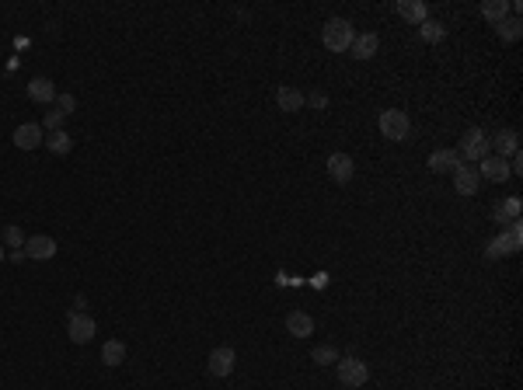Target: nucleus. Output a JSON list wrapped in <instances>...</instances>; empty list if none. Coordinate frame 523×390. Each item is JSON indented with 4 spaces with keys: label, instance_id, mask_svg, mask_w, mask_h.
I'll return each instance as SVG.
<instances>
[{
    "label": "nucleus",
    "instance_id": "f257e3e1",
    "mask_svg": "<svg viewBox=\"0 0 523 390\" xmlns=\"http://www.w3.org/2000/svg\"><path fill=\"white\" fill-rule=\"evenodd\" d=\"M352 39H356V28H352L345 18H332V21H325V28H321V42H325V49H332V52H349Z\"/></svg>",
    "mask_w": 523,
    "mask_h": 390
},
{
    "label": "nucleus",
    "instance_id": "f03ea898",
    "mask_svg": "<svg viewBox=\"0 0 523 390\" xmlns=\"http://www.w3.org/2000/svg\"><path fill=\"white\" fill-rule=\"evenodd\" d=\"M377 126H381L384 140H391V143H405V140H408V133H412V122H408V116H405L401 108H387V111H381Z\"/></svg>",
    "mask_w": 523,
    "mask_h": 390
},
{
    "label": "nucleus",
    "instance_id": "7ed1b4c3",
    "mask_svg": "<svg viewBox=\"0 0 523 390\" xmlns=\"http://www.w3.org/2000/svg\"><path fill=\"white\" fill-rule=\"evenodd\" d=\"M457 153H460V160H471V164H482L485 157H492V147H489V136L482 133V129H467L464 136H460V147H457Z\"/></svg>",
    "mask_w": 523,
    "mask_h": 390
},
{
    "label": "nucleus",
    "instance_id": "20e7f679",
    "mask_svg": "<svg viewBox=\"0 0 523 390\" xmlns=\"http://www.w3.org/2000/svg\"><path fill=\"white\" fill-rule=\"evenodd\" d=\"M335 373H339V383L342 387H363L366 380H370V366H366L363 359L356 356H345L335 362Z\"/></svg>",
    "mask_w": 523,
    "mask_h": 390
},
{
    "label": "nucleus",
    "instance_id": "39448f33",
    "mask_svg": "<svg viewBox=\"0 0 523 390\" xmlns=\"http://www.w3.org/2000/svg\"><path fill=\"white\" fill-rule=\"evenodd\" d=\"M94 331H98L94 317H87L84 310H74V314H70V321H67V334H70V342H74V345H87V342L94 338Z\"/></svg>",
    "mask_w": 523,
    "mask_h": 390
},
{
    "label": "nucleus",
    "instance_id": "423d86ee",
    "mask_svg": "<svg viewBox=\"0 0 523 390\" xmlns=\"http://www.w3.org/2000/svg\"><path fill=\"white\" fill-rule=\"evenodd\" d=\"M234 366H237V352L231 349V345H217L213 352H209V359H206V369L213 373V376H231L234 373Z\"/></svg>",
    "mask_w": 523,
    "mask_h": 390
},
{
    "label": "nucleus",
    "instance_id": "0eeeda50",
    "mask_svg": "<svg viewBox=\"0 0 523 390\" xmlns=\"http://www.w3.org/2000/svg\"><path fill=\"white\" fill-rule=\"evenodd\" d=\"M520 219H513V227H509V234H499L492 244H489V258H506V254H516L520 251Z\"/></svg>",
    "mask_w": 523,
    "mask_h": 390
},
{
    "label": "nucleus",
    "instance_id": "6e6552de",
    "mask_svg": "<svg viewBox=\"0 0 523 390\" xmlns=\"http://www.w3.org/2000/svg\"><path fill=\"white\" fill-rule=\"evenodd\" d=\"M453 188H457V195H478V188H482V175H478V167L460 164L457 171H453Z\"/></svg>",
    "mask_w": 523,
    "mask_h": 390
},
{
    "label": "nucleus",
    "instance_id": "1a4fd4ad",
    "mask_svg": "<svg viewBox=\"0 0 523 390\" xmlns=\"http://www.w3.org/2000/svg\"><path fill=\"white\" fill-rule=\"evenodd\" d=\"M352 175H356L352 157L342 153V150H335V153L328 157V178H332L335 185H345V182H352Z\"/></svg>",
    "mask_w": 523,
    "mask_h": 390
},
{
    "label": "nucleus",
    "instance_id": "9d476101",
    "mask_svg": "<svg viewBox=\"0 0 523 390\" xmlns=\"http://www.w3.org/2000/svg\"><path fill=\"white\" fill-rule=\"evenodd\" d=\"M25 254L35 258V261H49V258H56V237H49V234H35L25 241Z\"/></svg>",
    "mask_w": 523,
    "mask_h": 390
},
{
    "label": "nucleus",
    "instance_id": "9b49d317",
    "mask_svg": "<svg viewBox=\"0 0 523 390\" xmlns=\"http://www.w3.org/2000/svg\"><path fill=\"white\" fill-rule=\"evenodd\" d=\"M478 175H482V182H495V185H502L506 178H509V160H502V157H485L482 164H478Z\"/></svg>",
    "mask_w": 523,
    "mask_h": 390
},
{
    "label": "nucleus",
    "instance_id": "f8f14e48",
    "mask_svg": "<svg viewBox=\"0 0 523 390\" xmlns=\"http://www.w3.org/2000/svg\"><path fill=\"white\" fill-rule=\"evenodd\" d=\"M14 147L18 150H35V147H42V140H45V133H42V126L39 122H25V126H18L14 129Z\"/></svg>",
    "mask_w": 523,
    "mask_h": 390
},
{
    "label": "nucleus",
    "instance_id": "ddd939ff",
    "mask_svg": "<svg viewBox=\"0 0 523 390\" xmlns=\"http://www.w3.org/2000/svg\"><path fill=\"white\" fill-rule=\"evenodd\" d=\"M460 164H464V160H460L457 150H447V147H443V150H433V153H429V171H436V175H447V171L453 175Z\"/></svg>",
    "mask_w": 523,
    "mask_h": 390
},
{
    "label": "nucleus",
    "instance_id": "4468645a",
    "mask_svg": "<svg viewBox=\"0 0 523 390\" xmlns=\"http://www.w3.org/2000/svg\"><path fill=\"white\" fill-rule=\"evenodd\" d=\"M489 147L495 150V157H502V160H509L516 150H520V136H516V129H499L492 140H489Z\"/></svg>",
    "mask_w": 523,
    "mask_h": 390
},
{
    "label": "nucleus",
    "instance_id": "2eb2a0df",
    "mask_svg": "<svg viewBox=\"0 0 523 390\" xmlns=\"http://www.w3.org/2000/svg\"><path fill=\"white\" fill-rule=\"evenodd\" d=\"M377 49H381V39H377L374 32H363V35H356V39H352V45H349V52L356 56V60H374V56H377Z\"/></svg>",
    "mask_w": 523,
    "mask_h": 390
},
{
    "label": "nucleus",
    "instance_id": "dca6fc26",
    "mask_svg": "<svg viewBox=\"0 0 523 390\" xmlns=\"http://www.w3.org/2000/svg\"><path fill=\"white\" fill-rule=\"evenodd\" d=\"M28 98H32L35 105L56 101V84H52L49 77H32V80H28Z\"/></svg>",
    "mask_w": 523,
    "mask_h": 390
},
{
    "label": "nucleus",
    "instance_id": "f3484780",
    "mask_svg": "<svg viewBox=\"0 0 523 390\" xmlns=\"http://www.w3.org/2000/svg\"><path fill=\"white\" fill-rule=\"evenodd\" d=\"M286 331L293 338H307V334H314V317L307 310H290L286 314Z\"/></svg>",
    "mask_w": 523,
    "mask_h": 390
},
{
    "label": "nucleus",
    "instance_id": "a211bd4d",
    "mask_svg": "<svg viewBox=\"0 0 523 390\" xmlns=\"http://www.w3.org/2000/svg\"><path fill=\"white\" fill-rule=\"evenodd\" d=\"M276 105H279V111H290V116H293V111L303 108V91L283 84V87H276Z\"/></svg>",
    "mask_w": 523,
    "mask_h": 390
},
{
    "label": "nucleus",
    "instance_id": "6ab92c4d",
    "mask_svg": "<svg viewBox=\"0 0 523 390\" xmlns=\"http://www.w3.org/2000/svg\"><path fill=\"white\" fill-rule=\"evenodd\" d=\"M398 14L412 25H423L429 18V8L423 4V0H398Z\"/></svg>",
    "mask_w": 523,
    "mask_h": 390
},
{
    "label": "nucleus",
    "instance_id": "aec40b11",
    "mask_svg": "<svg viewBox=\"0 0 523 390\" xmlns=\"http://www.w3.org/2000/svg\"><path fill=\"white\" fill-rule=\"evenodd\" d=\"M482 18L489 25H502L509 18V0H485V4H482Z\"/></svg>",
    "mask_w": 523,
    "mask_h": 390
},
{
    "label": "nucleus",
    "instance_id": "412c9836",
    "mask_svg": "<svg viewBox=\"0 0 523 390\" xmlns=\"http://www.w3.org/2000/svg\"><path fill=\"white\" fill-rule=\"evenodd\" d=\"M42 143L49 147V153H56V157H67V153L74 150V140H70V133H63V129L45 133V140H42Z\"/></svg>",
    "mask_w": 523,
    "mask_h": 390
},
{
    "label": "nucleus",
    "instance_id": "4be33fe9",
    "mask_svg": "<svg viewBox=\"0 0 523 390\" xmlns=\"http://www.w3.org/2000/svg\"><path fill=\"white\" fill-rule=\"evenodd\" d=\"M101 359H105V366H122L126 362V342H119V338L105 342L101 345Z\"/></svg>",
    "mask_w": 523,
    "mask_h": 390
},
{
    "label": "nucleus",
    "instance_id": "5701e85b",
    "mask_svg": "<svg viewBox=\"0 0 523 390\" xmlns=\"http://www.w3.org/2000/svg\"><path fill=\"white\" fill-rule=\"evenodd\" d=\"M495 35H499L502 42H520V35H523V21L509 14L502 25H495Z\"/></svg>",
    "mask_w": 523,
    "mask_h": 390
},
{
    "label": "nucleus",
    "instance_id": "b1692460",
    "mask_svg": "<svg viewBox=\"0 0 523 390\" xmlns=\"http://www.w3.org/2000/svg\"><path fill=\"white\" fill-rule=\"evenodd\" d=\"M418 35H423V42H443V39H447V25L426 18L423 25H418Z\"/></svg>",
    "mask_w": 523,
    "mask_h": 390
},
{
    "label": "nucleus",
    "instance_id": "393cba45",
    "mask_svg": "<svg viewBox=\"0 0 523 390\" xmlns=\"http://www.w3.org/2000/svg\"><path fill=\"white\" fill-rule=\"evenodd\" d=\"M0 237H4V244H8L11 251H21V248H25V241H28V237H25V230L18 227V223H8Z\"/></svg>",
    "mask_w": 523,
    "mask_h": 390
},
{
    "label": "nucleus",
    "instance_id": "a878e982",
    "mask_svg": "<svg viewBox=\"0 0 523 390\" xmlns=\"http://www.w3.org/2000/svg\"><path fill=\"white\" fill-rule=\"evenodd\" d=\"M310 362H318V366H335V362H339V352H335V345H314V352H310Z\"/></svg>",
    "mask_w": 523,
    "mask_h": 390
},
{
    "label": "nucleus",
    "instance_id": "bb28decb",
    "mask_svg": "<svg viewBox=\"0 0 523 390\" xmlns=\"http://www.w3.org/2000/svg\"><path fill=\"white\" fill-rule=\"evenodd\" d=\"M495 216H499V219H509V223L520 219V199H506V202L495 209Z\"/></svg>",
    "mask_w": 523,
    "mask_h": 390
},
{
    "label": "nucleus",
    "instance_id": "cd10ccee",
    "mask_svg": "<svg viewBox=\"0 0 523 390\" xmlns=\"http://www.w3.org/2000/svg\"><path fill=\"white\" fill-rule=\"evenodd\" d=\"M303 105L325 111V108H328V94H325V91H310V94H303Z\"/></svg>",
    "mask_w": 523,
    "mask_h": 390
},
{
    "label": "nucleus",
    "instance_id": "c85d7f7f",
    "mask_svg": "<svg viewBox=\"0 0 523 390\" xmlns=\"http://www.w3.org/2000/svg\"><path fill=\"white\" fill-rule=\"evenodd\" d=\"M56 111H60V116L77 111V98H74V94H56Z\"/></svg>",
    "mask_w": 523,
    "mask_h": 390
},
{
    "label": "nucleus",
    "instance_id": "c756f323",
    "mask_svg": "<svg viewBox=\"0 0 523 390\" xmlns=\"http://www.w3.org/2000/svg\"><path fill=\"white\" fill-rule=\"evenodd\" d=\"M63 119H67V116H60V111H45V119H42V129L56 133V129H63Z\"/></svg>",
    "mask_w": 523,
    "mask_h": 390
}]
</instances>
